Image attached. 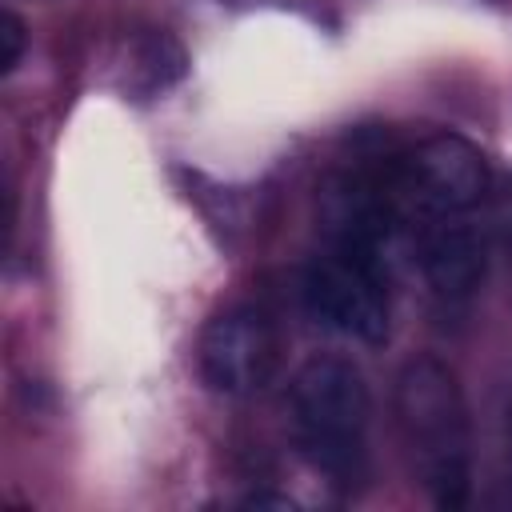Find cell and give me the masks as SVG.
I'll use <instances>...</instances> for the list:
<instances>
[{
    "label": "cell",
    "mask_w": 512,
    "mask_h": 512,
    "mask_svg": "<svg viewBox=\"0 0 512 512\" xmlns=\"http://www.w3.org/2000/svg\"><path fill=\"white\" fill-rule=\"evenodd\" d=\"M500 224H504V232H508V240H512V180H508V188H504V196H500Z\"/></svg>",
    "instance_id": "cell-8"
},
{
    "label": "cell",
    "mask_w": 512,
    "mask_h": 512,
    "mask_svg": "<svg viewBox=\"0 0 512 512\" xmlns=\"http://www.w3.org/2000/svg\"><path fill=\"white\" fill-rule=\"evenodd\" d=\"M384 184L396 196L404 224L440 212H472L488 196V160L472 140L432 132L392 160Z\"/></svg>",
    "instance_id": "cell-3"
},
{
    "label": "cell",
    "mask_w": 512,
    "mask_h": 512,
    "mask_svg": "<svg viewBox=\"0 0 512 512\" xmlns=\"http://www.w3.org/2000/svg\"><path fill=\"white\" fill-rule=\"evenodd\" d=\"M372 396L348 356H308L288 388V424L296 452L332 484L356 488L368 476Z\"/></svg>",
    "instance_id": "cell-2"
},
{
    "label": "cell",
    "mask_w": 512,
    "mask_h": 512,
    "mask_svg": "<svg viewBox=\"0 0 512 512\" xmlns=\"http://www.w3.org/2000/svg\"><path fill=\"white\" fill-rule=\"evenodd\" d=\"M300 300L308 316L332 332L380 344L388 336V276L376 256L332 244L304 268Z\"/></svg>",
    "instance_id": "cell-4"
},
{
    "label": "cell",
    "mask_w": 512,
    "mask_h": 512,
    "mask_svg": "<svg viewBox=\"0 0 512 512\" xmlns=\"http://www.w3.org/2000/svg\"><path fill=\"white\" fill-rule=\"evenodd\" d=\"M420 256V272L444 300H464L480 288L488 268V248L480 228L468 220V212H440L420 216L408 224Z\"/></svg>",
    "instance_id": "cell-6"
},
{
    "label": "cell",
    "mask_w": 512,
    "mask_h": 512,
    "mask_svg": "<svg viewBox=\"0 0 512 512\" xmlns=\"http://www.w3.org/2000/svg\"><path fill=\"white\" fill-rule=\"evenodd\" d=\"M276 356H280V344H276L272 320L248 304L216 312L204 324L200 348H196L200 376L220 396H248L264 388L276 372Z\"/></svg>",
    "instance_id": "cell-5"
},
{
    "label": "cell",
    "mask_w": 512,
    "mask_h": 512,
    "mask_svg": "<svg viewBox=\"0 0 512 512\" xmlns=\"http://www.w3.org/2000/svg\"><path fill=\"white\" fill-rule=\"evenodd\" d=\"M0 72H12L16 64H20V56H24V24H20V16L16 12H4V20H0Z\"/></svg>",
    "instance_id": "cell-7"
},
{
    "label": "cell",
    "mask_w": 512,
    "mask_h": 512,
    "mask_svg": "<svg viewBox=\"0 0 512 512\" xmlns=\"http://www.w3.org/2000/svg\"><path fill=\"white\" fill-rule=\"evenodd\" d=\"M404 460L436 508H460L472 492V420L456 372L436 356H412L392 392Z\"/></svg>",
    "instance_id": "cell-1"
}]
</instances>
